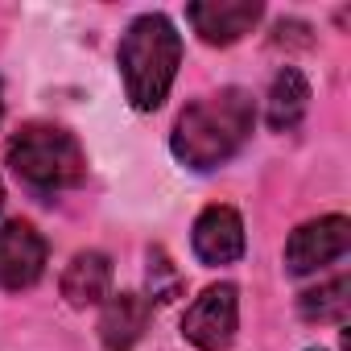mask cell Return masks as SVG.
<instances>
[{
  "label": "cell",
  "instance_id": "2",
  "mask_svg": "<svg viewBox=\"0 0 351 351\" xmlns=\"http://www.w3.org/2000/svg\"><path fill=\"white\" fill-rule=\"evenodd\" d=\"M178 62H182V38L173 34V25L161 13L136 17L120 38V75H124L128 104L136 112L161 108L173 75H178Z\"/></svg>",
  "mask_w": 351,
  "mask_h": 351
},
{
  "label": "cell",
  "instance_id": "3",
  "mask_svg": "<svg viewBox=\"0 0 351 351\" xmlns=\"http://www.w3.org/2000/svg\"><path fill=\"white\" fill-rule=\"evenodd\" d=\"M9 165L38 195L66 191V186L83 182V173H87L79 141L66 128H54V124H25L9 141Z\"/></svg>",
  "mask_w": 351,
  "mask_h": 351
},
{
  "label": "cell",
  "instance_id": "13",
  "mask_svg": "<svg viewBox=\"0 0 351 351\" xmlns=\"http://www.w3.org/2000/svg\"><path fill=\"white\" fill-rule=\"evenodd\" d=\"M178 285H182L178 269H173V265L165 261V252L157 248V252L149 256V293H153L157 302H169L173 293H178Z\"/></svg>",
  "mask_w": 351,
  "mask_h": 351
},
{
  "label": "cell",
  "instance_id": "5",
  "mask_svg": "<svg viewBox=\"0 0 351 351\" xmlns=\"http://www.w3.org/2000/svg\"><path fill=\"white\" fill-rule=\"evenodd\" d=\"M347 248H351V223L343 215H326V219H314L289 236L285 265H289V273H314V269L343 261Z\"/></svg>",
  "mask_w": 351,
  "mask_h": 351
},
{
  "label": "cell",
  "instance_id": "14",
  "mask_svg": "<svg viewBox=\"0 0 351 351\" xmlns=\"http://www.w3.org/2000/svg\"><path fill=\"white\" fill-rule=\"evenodd\" d=\"M0 116H5V95H0Z\"/></svg>",
  "mask_w": 351,
  "mask_h": 351
},
{
  "label": "cell",
  "instance_id": "6",
  "mask_svg": "<svg viewBox=\"0 0 351 351\" xmlns=\"http://www.w3.org/2000/svg\"><path fill=\"white\" fill-rule=\"evenodd\" d=\"M46 269V240L38 236L34 223L9 219L0 228V289L21 293L29 289Z\"/></svg>",
  "mask_w": 351,
  "mask_h": 351
},
{
  "label": "cell",
  "instance_id": "15",
  "mask_svg": "<svg viewBox=\"0 0 351 351\" xmlns=\"http://www.w3.org/2000/svg\"><path fill=\"white\" fill-rule=\"evenodd\" d=\"M0 203H5V191H0Z\"/></svg>",
  "mask_w": 351,
  "mask_h": 351
},
{
  "label": "cell",
  "instance_id": "9",
  "mask_svg": "<svg viewBox=\"0 0 351 351\" xmlns=\"http://www.w3.org/2000/svg\"><path fill=\"white\" fill-rule=\"evenodd\" d=\"M149 314H153V306L141 293H116V298H108V306L99 314V339H104V347L108 351H132L136 339L149 326Z\"/></svg>",
  "mask_w": 351,
  "mask_h": 351
},
{
  "label": "cell",
  "instance_id": "10",
  "mask_svg": "<svg viewBox=\"0 0 351 351\" xmlns=\"http://www.w3.org/2000/svg\"><path fill=\"white\" fill-rule=\"evenodd\" d=\"M112 289V261L104 252H79L62 273V298L71 306H95Z\"/></svg>",
  "mask_w": 351,
  "mask_h": 351
},
{
  "label": "cell",
  "instance_id": "1",
  "mask_svg": "<svg viewBox=\"0 0 351 351\" xmlns=\"http://www.w3.org/2000/svg\"><path fill=\"white\" fill-rule=\"evenodd\" d=\"M256 108L252 95L240 87H223L219 95L195 99L178 124H173V157L186 169H215L240 153V145L252 136Z\"/></svg>",
  "mask_w": 351,
  "mask_h": 351
},
{
  "label": "cell",
  "instance_id": "7",
  "mask_svg": "<svg viewBox=\"0 0 351 351\" xmlns=\"http://www.w3.org/2000/svg\"><path fill=\"white\" fill-rule=\"evenodd\" d=\"M261 13H265L261 0H207V5L186 9V21L195 25V34L207 46H232L256 29Z\"/></svg>",
  "mask_w": 351,
  "mask_h": 351
},
{
  "label": "cell",
  "instance_id": "11",
  "mask_svg": "<svg viewBox=\"0 0 351 351\" xmlns=\"http://www.w3.org/2000/svg\"><path fill=\"white\" fill-rule=\"evenodd\" d=\"M306 108H310V83L302 79V71L285 66L269 87V124L277 132H289V128H298Z\"/></svg>",
  "mask_w": 351,
  "mask_h": 351
},
{
  "label": "cell",
  "instance_id": "8",
  "mask_svg": "<svg viewBox=\"0 0 351 351\" xmlns=\"http://www.w3.org/2000/svg\"><path fill=\"white\" fill-rule=\"evenodd\" d=\"M195 256L203 265H232L244 256V223L232 207H207L195 219Z\"/></svg>",
  "mask_w": 351,
  "mask_h": 351
},
{
  "label": "cell",
  "instance_id": "12",
  "mask_svg": "<svg viewBox=\"0 0 351 351\" xmlns=\"http://www.w3.org/2000/svg\"><path fill=\"white\" fill-rule=\"evenodd\" d=\"M347 293H351L347 273L330 277L326 285L302 293V318H310V322H343V318H347V306H351Z\"/></svg>",
  "mask_w": 351,
  "mask_h": 351
},
{
  "label": "cell",
  "instance_id": "4",
  "mask_svg": "<svg viewBox=\"0 0 351 351\" xmlns=\"http://www.w3.org/2000/svg\"><path fill=\"white\" fill-rule=\"evenodd\" d=\"M236 322H240V293H236V285H211L186 310L182 335L199 351H223L236 339Z\"/></svg>",
  "mask_w": 351,
  "mask_h": 351
}]
</instances>
